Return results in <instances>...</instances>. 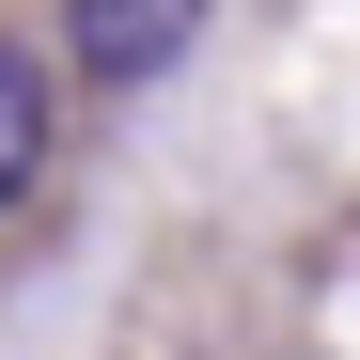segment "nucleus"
<instances>
[{
    "label": "nucleus",
    "mask_w": 360,
    "mask_h": 360,
    "mask_svg": "<svg viewBox=\"0 0 360 360\" xmlns=\"http://www.w3.org/2000/svg\"><path fill=\"white\" fill-rule=\"evenodd\" d=\"M63 47H79V79L141 94V79H172L204 47V0H63Z\"/></svg>",
    "instance_id": "1"
},
{
    "label": "nucleus",
    "mask_w": 360,
    "mask_h": 360,
    "mask_svg": "<svg viewBox=\"0 0 360 360\" xmlns=\"http://www.w3.org/2000/svg\"><path fill=\"white\" fill-rule=\"evenodd\" d=\"M32 172H47V63H32V47H0V204H16Z\"/></svg>",
    "instance_id": "2"
}]
</instances>
